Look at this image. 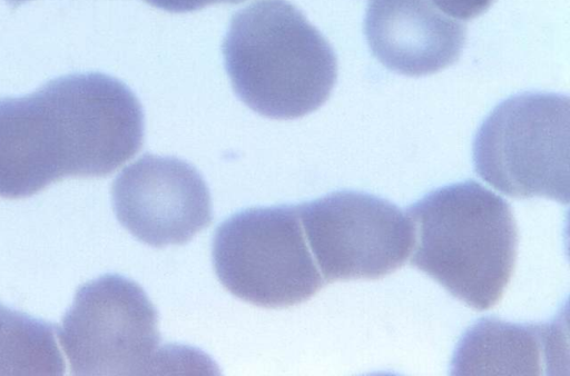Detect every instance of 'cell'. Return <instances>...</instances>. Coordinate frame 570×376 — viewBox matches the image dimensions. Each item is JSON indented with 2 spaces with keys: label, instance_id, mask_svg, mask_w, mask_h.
<instances>
[{
  "label": "cell",
  "instance_id": "cell-1",
  "mask_svg": "<svg viewBox=\"0 0 570 376\" xmlns=\"http://www.w3.org/2000/svg\"><path fill=\"white\" fill-rule=\"evenodd\" d=\"M142 140L138 99L104 73L68 75L0 99V197H28L66 177L107 176Z\"/></svg>",
  "mask_w": 570,
  "mask_h": 376
},
{
  "label": "cell",
  "instance_id": "cell-2",
  "mask_svg": "<svg viewBox=\"0 0 570 376\" xmlns=\"http://www.w3.org/2000/svg\"><path fill=\"white\" fill-rule=\"evenodd\" d=\"M411 265L478 310L494 306L512 276L518 228L509 204L476 181L438 188L406 209Z\"/></svg>",
  "mask_w": 570,
  "mask_h": 376
},
{
  "label": "cell",
  "instance_id": "cell-3",
  "mask_svg": "<svg viewBox=\"0 0 570 376\" xmlns=\"http://www.w3.org/2000/svg\"><path fill=\"white\" fill-rule=\"evenodd\" d=\"M222 50L237 97L268 118L315 111L336 82L333 48L286 0H259L237 11Z\"/></svg>",
  "mask_w": 570,
  "mask_h": 376
},
{
  "label": "cell",
  "instance_id": "cell-4",
  "mask_svg": "<svg viewBox=\"0 0 570 376\" xmlns=\"http://www.w3.org/2000/svg\"><path fill=\"white\" fill-rule=\"evenodd\" d=\"M569 97L523 92L500 102L473 141L476 174L512 198L569 202Z\"/></svg>",
  "mask_w": 570,
  "mask_h": 376
},
{
  "label": "cell",
  "instance_id": "cell-5",
  "mask_svg": "<svg viewBox=\"0 0 570 376\" xmlns=\"http://www.w3.org/2000/svg\"><path fill=\"white\" fill-rule=\"evenodd\" d=\"M213 265L228 291L266 308L297 305L325 285L296 205L249 208L226 219L213 239Z\"/></svg>",
  "mask_w": 570,
  "mask_h": 376
},
{
  "label": "cell",
  "instance_id": "cell-6",
  "mask_svg": "<svg viewBox=\"0 0 570 376\" xmlns=\"http://www.w3.org/2000/svg\"><path fill=\"white\" fill-rule=\"evenodd\" d=\"M296 206L325 284L384 277L412 253V221L385 199L341 190Z\"/></svg>",
  "mask_w": 570,
  "mask_h": 376
},
{
  "label": "cell",
  "instance_id": "cell-7",
  "mask_svg": "<svg viewBox=\"0 0 570 376\" xmlns=\"http://www.w3.org/2000/svg\"><path fill=\"white\" fill-rule=\"evenodd\" d=\"M157 321L140 286L108 274L77 290L58 336L73 375H138L158 356Z\"/></svg>",
  "mask_w": 570,
  "mask_h": 376
},
{
  "label": "cell",
  "instance_id": "cell-8",
  "mask_svg": "<svg viewBox=\"0 0 570 376\" xmlns=\"http://www.w3.org/2000/svg\"><path fill=\"white\" fill-rule=\"evenodd\" d=\"M111 198L119 222L153 247L183 245L213 220L206 182L175 157L144 155L117 176Z\"/></svg>",
  "mask_w": 570,
  "mask_h": 376
},
{
  "label": "cell",
  "instance_id": "cell-9",
  "mask_svg": "<svg viewBox=\"0 0 570 376\" xmlns=\"http://www.w3.org/2000/svg\"><path fill=\"white\" fill-rule=\"evenodd\" d=\"M364 34L384 67L422 77L459 60L466 27L431 0H368Z\"/></svg>",
  "mask_w": 570,
  "mask_h": 376
},
{
  "label": "cell",
  "instance_id": "cell-10",
  "mask_svg": "<svg viewBox=\"0 0 570 376\" xmlns=\"http://www.w3.org/2000/svg\"><path fill=\"white\" fill-rule=\"evenodd\" d=\"M556 323L517 325L482 318L466 330L452 363L455 375H540L560 346Z\"/></svg>",
  "mask_w": 570,
  "mask_h": 376
},
{
  "label": "cell",
  "instance_id": "cell-11",
  "mask_svg": "<svg viewBox=\"0 0 570 376\" xmlns=\"http://www.w3.org/2000/svg\"><path fill=\"white\" fill-rule=\"evenodd\" d=\"M56 326L0 305V375H62Z\"/></svg>",
  "mask_w": 570,
  "mask_h": 376
},
{
  "label": "cell",
  "instance_id": "cell-12",
  "mask_svg": "<svg viewBox=\"0 0 570 376\" xmlns=\"http://www.w3.org/2000/svg\"><path fill=\"white\" fill-rule=\"evenodd\" d=\"M448 16L468 21L485 12L495 0H431Z\"/></svg>",
  "mask_w": 570,
  "mask_h": 376
},
{
  "label": "cell",
  "instance_id": "cell-13",
  "mask_svg": "<svg viewBox=\"0 0 570 376\" xmlns=\"http://www.w3.org/2000/svg\"><path fill=\"white\" fill-rule=\"evenodd\" d=\"M153 7L159 8L169 12H189L199 10L209 4L228 2L232 0H144Z\"/></svg>",
  "mask_w": 570,
  "mask_h": 376
},
{
  "label": "cell",
  "instance_id": "cell-14",
  "mask_svg": "<svg viewBox=\"0 0 570 376\" xmlns=\"http://www.w3.org/2000/svg\"><path fill=\"white\" fill-rule=\"evenodd\" d=\"M9 4L12 7L19 6L22 2L29 1V0H6Z\"/></svg>",
  "mask_w": 570,
  "mask_h": 376
},
{
  "label": "cell",
  "instance_id": "cell-15",
  "mask_svg": "<svg viewBox=\"0 0 570 376\" xmlns=\"http://www.w3.org/2000/svg\"><path fill=\"white\" fill-rule=\"evenodd\" d=\"M242 1H245V0H232V3H239Z\"/></svg>",
  "mask_w": 570,
  "mask_h": 376
}]
</instances>
